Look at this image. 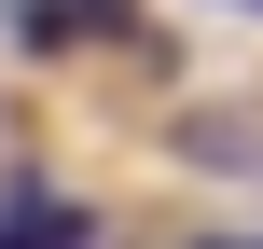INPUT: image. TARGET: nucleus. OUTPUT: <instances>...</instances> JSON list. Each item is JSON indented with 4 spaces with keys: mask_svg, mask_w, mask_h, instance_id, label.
Segmentation results:
<instances>
[{
    "mask_svg": "<svg viewBox=\"0 0 263 249\" xmlns=\"http://www.w3.org/2000/svg\"><path fill=\"white\" fill-rule=\"evenodd\" d=\"M0 249H97V222H83V194L28 180V208H0Z\"/></svg>",
    "mask_w": 263,
    "mask_h": 249,
    "instance_id": "nucleus-1",
    "label": "nucleus"
},
{
    "mask_svg": "<svg viewBox=\"0 0 263 249\" xmlns=\"http://www.w3.org/2000/svg\"><path fill=\"white\" fill-rule=\"evenodd\" d=\"M250 14H263V0H250Z\"/></svg>",
    "mask_w": 263,
    "mask_h": 249,
    "instance_id": "nucleus-3",
    "label": "nucleus"
},
{
    "mask_svg": "<svg viewBox=\"0 0 263 249\" xmlns=\"http://www.w3.org/2000/svg\"><path fill=\"white\" fill-rule=\"evenodd\" d=\"M14 28H28V42H111L125 0H14Z\"/></svg>",
    "mask_w": 263,
    "mask_h": 249,
    "instance_id": "nucleus-2",
    "label": "nucleus"
}]
</instances>
